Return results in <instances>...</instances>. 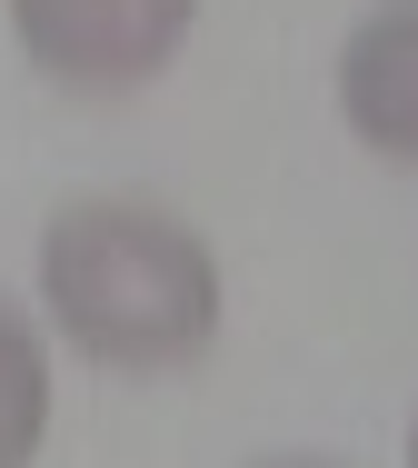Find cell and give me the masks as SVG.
<instances>
[{
	"label": "cell",
	"mask_w": 418,
	"mask_h": 468,
	"mask_svg": "<svg viewBox=\"0 0 418 468\" xmlns=\"http://www.w3.org/2000/svg\"><path fill=\"white\" fill-rule=\"evenodd\" d=\"M40 439H50V349L0 299V468H30Z\"/></svg>",
	"instance_id": "4"
},
{
	"label": "cell",
	"mask_w": 418,
	"mask_h": 468,
	"mask_svg": "<svg viewBox=\"0 0 418 468\" xmlns=\"http://www.w3.org/2000/svg\"><path fill=\"white\" fill-rule=\"evenodd\" d=\"M190 10L200 0H10V30L40 80L110 100L170 70V50L190 40Z\"/></svg>",
	"instance_id": "2"
},
{
	"label": "cell",
	"mask_w": 418,
	"mask_h": 468,
	"mask_svg": "<svg viewBox=\"0 0 418 468\" xmlns=\"http://www.w3.org/2000/svg\"><path fill=\"white\" fill-rule=\"evenodd\" d=\"M339 120L379 150L418 170V0H379L349 50H339Z\"/></svg>",
	"instance_id": "3"
},
{
	"label": "cell",
	"mask_w": 418,
	"mask_h": 468,
	"mask_svg": "<svg viewBox=\"0 0 418 468\" xmlns=\"http://www.w3.org/2000/svg\"><path fill=\"white\" fill-rule=\"evenodd\" d=\"M289 468H319V459H289Z\"/></svg>",
	"instance_id": "6"
},
{
	"label": "cell",
	"mask_w": 418,
	"mask_h": 468,
	"mask_svg": "<svg viewBox=\"0 0 418 468\" xmlns=\"http://www.w3.org/2000/svg\"><path fill=\"white\" fill-rule=\"evenodd\" d=\"M40 299L100 369H190L219 339V260L150 199H70L40 239Z\"/></svg>",
	"instance_id": "1"
},
{
	"label": "cell",
	"mask_w": 418,
	"mask_h": 468,
	"mask_svg": "<svg viewBox=\"0 0 418 468\" xmlns=\"http://www.w3.org/2000/svg\"><path fill=\"white\" fill-rule=\"evenodd\" d=\"M409 468H418V429H409Z\"/></svg>",
	"instance_id": "5"
}]
</instances>
